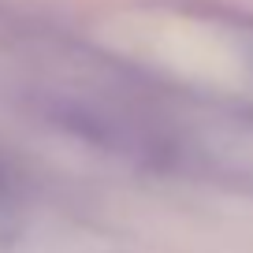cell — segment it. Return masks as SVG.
Here are the masks:
<instances>
[{
	"label": "cell",
	"instance_id": "cell-1",
	"mask_svg": "<svg viewBox=\"0 0 253 253\" xmlns=\"http://www.w3.org/2000/svg\"><path fill=\"white\" fill-rule=\"evenodd\" d=\"M0 190H4V175H0Z\"/></svg>",
	"mask_w": 253,
	"mask_h": 253
}]
</instances>
